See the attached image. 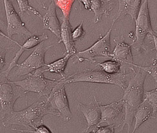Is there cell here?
<instances>
[{"label":"cell","mask_w":157,"mask_h":133,"mask_svg":"<svg viewBox=\"0 0 157 133\" xmlns=\"http://www.w3.org/2000/svg\"><path fill=\"white\" fill-rule=\"evenodd\" d=\"M137 71L133 70V74L130 77V80L126 89H124V95L122 98L124 102L125 115L121 129L123 130L125 125H128V132H131V127L135 112L139 106L142 102L144 95V84L147 73L138 68Z\"/></svg>","instance_id":"cell-1"},{"label":"cell","mask_w":157,"mask_h":133,"mask_svg":"<svg viewBox=\"0 0 157 133\" xmlns=\"http://www.w3.org/2000/svg\"><path fill=\"white\" fill-rule=\"evenodd\" d=\"M48 114H50V110L47 99L43 100L36 102L23 110L14 111L1 122V125L5 127L17 125L34 129L43 124V118Z\"/></svg>","instance_id":"cell-2"},{"label":"cell","mask_w":157,"mask_h":133,"mask_svg":"<svg viewBox=\"0 0 157 133\" xmlns=\"http://www.w3.org/2000/svg\"><path fill=\"white\" fill-rule=\"evenodd\" d=\"M133 74H126L123 70L119 74H109L101 70H90L85 69L82 71L77 72L68 77L61 78L65 84L77 82H88L96 84H113L121 88L122 90L126 88V81Z\"/></svg>","instance_id":"cell-3"},{"label":"cell","mask_w":157,"mask_h":133,"mask_svg":"<svg viewBox=\"0 0 157 133\" xmlns=\"http://www.w3.org/2000/svg\"><path fill=\"white\" fill-rule=\"evenodd\" d=\"M44 69L39 68L27 75L24 79L17 81H10L13 85L20 88L24 93H34L39 97H48L50 93L59 80L46 78L43 73Z\"/></svg>","instance_id":"cell-4"},{"label":"cell","mask_w":157,"mask_h":133,"mask_svg":"<svg viewBox=\"0 0 157 133\" xmlns=\"http://www.w3.org/2000/svg\"><path fill=\"white\" fill-rule=\"evenodd\" d=\"M65 84L61 78L50 93L47 101L50 110V114L68 122L72 118L70 109L68 97L65 91Z\"/></svg>","instance_id":"cell-5"},{"label":"cell","mask_w":157,"mask_h":133,"mask_svg":"<svg viewBox=\"0 0 157 133\" xmlns=\"http://www.w3.org/2000/svg\"><path fill=\"white\" fill-rule=\"evenodd\" d=\"M135 34L132 47L136 51L140 52L142 50L147 51L145 44V39L148 34H153L151 19L148 8V0H144L141 4L138 16L135 19Z\"/></svg>","instance_id":"cell-6"},{"label":"cell","mask_w":157,"mask_h":133,"mask_svg":"<svg viewBox=\"0 0 157 133\" xmlns=\"http://www.w3.org/2000/svg\"><path fill=\"white\" fill-rule=\"evenodd\" d=\"M53 46L54 44H49L45 41L38 44L27 59L16 66L17 69L14 76H27L39 68L46 67L47 64L44 62L45 54Z\"/></svg>","instance_id":"cell-7"},{"label":"cell","mask_w":157,"mask_h":133,"mask_svg":"<svg viewBox=\"0 0 157 133\" xmlns=\"http://www.w3.org/2000/svg\"><path fill=\"white\" fill-rule=\"evenodd\" d=\"M115 23H112L111 28L109 29L106 35L101 37L95 44L89 48L76 53L75 57L79 62L88 61L91 63H95L96 59L100 57L112 59V52H111L110 36L113 26Z\"/></svg>","instance_id":"cell-8"},{"label":"cell","mask_w":157,"mask_h":133,"mask_svg":"<svg viewBox=\"0 0 157 133\" xmlns=\"http://www.w3.org/2000/svg\"><path fill=\"white\" fill-rule=\"evenodd\" d=\"M99 108L101 112V120L97 126L106 124V125H115L117 128L121 127L125 115L122 99L108 105L99 103Z\"/></svg>","instance_id":"cell-9"},{"label":"cell","mask_w":157,"mask_h":133,"mask_svg":"<svg viewBox=\"0 0 157 133\" xmlns=\"http://www.w3.org/2000/svg\"><path fill=\"white\" fill-rule=\"evenodd\" d=\"M4 8L7 24V36L10 38L15 34L20 36L30 37L33 34L27 28L25 23L22 21L13 6L10 0H3Z\"/></svg>","instance_id":"cell-10"},{"label":"cell","mask_w":157,"mask_h":133,"mask_svg":"<svg viewBox=\"0 0 157 133\" xmlns=\"http://www.w3.org/2000/svg\"><path fill=\"white\" fill-rule=\"evenodd\" d=\"M12 85L9 80H6V82L2 81L0 84L1 122L3 121L14 112L16 101L22 97L21 94H17L14 91Z\"/></svg>","instance_id":"cell-11"},{"label":"cell","mask_w":157,"mask_h":133,"mask_svg":"<svg viewBox=\"0 0 157 133\" xmlns=\"http://www.w3.org/2000/svg\"><path fill=\"white\" fill-rule=\"evenodd\" d=\"M48 38L49 37H48V35L46 34V33H43V34H41L40 36L33 35V36L29 37V38L25 41V43L23 45H19V44H17V45L19 46V49L16 52L14 57L13 58L12 61H10L8 68L6 70H5L4 71H2V74H1L2 78L1 79L2 80V79L3 80H7L6 79V78H7L9 73L11 71V70L13 68H15L16 66H17L18 65L17 63H18L19 58H20L21 55L26 50H28L36 47L38 44H39L43 41L47 40Z\"/></svg>","instance_id":"cell-12"},{"label":"cell","mask_w":157,"mask_h":133,"mask_svg":"<svg viewBox=\"0 0 157 133\" xmlns=\"http://www.w3.org/2000/svg\"><path fill=\"white\" fill-rule=\"evenodd\" d=\"M77 110L82 114L87 123V127L83 131L84 132H88L90 129H92L99 124L101 120V112L99 102L97 101L95 97L94 102L88 105L78 104Z\"/></svg>","instance_id":"cell-13"},{"label":"cell","mask_w":157,"mask_h":133,"mask_svg":"<svg viewBox=\"0 0 157 133\" xmlns=\"http://www.w3.org/2000/svg\"><path fill=\"white\" fill-rule=\"evenodd\" d=\"M56 9V5L54 1L52 2L48 6L47 10L42 19L43 28L50 31L57 39H59V41L61 40V25L57 18Z\"/></svg>","instance_id":"cell-14"},{"label":"cell","mask_w":157,"mask_h":133,"mask_svg":"<svg viewBox=\"0 0 157 133\" xmlns=\"http://www.w3.org/2000/svg\"><path fill=\"white\" fill-rule=\"evenodd\" d=\"M142 4L141 0H119L118 14L114 17L113 23L121 20L126 15H129L135 21Z\"/></svg>","instance_id":"cell-15"},{"label":"cell","mask_w":157,"mask_h":133,"mask_svg":"<svg viewBox=\"0 0 157 133\" xmlns=\"http://www.w3.org/2000/svg\"><path fill=\"white\" fill-rule=\"evenodd\" d=\"M132 45L124 42V38L122 41L115 42V46L112 52V59L119 61L123 64H127L132 68L135 67L136 64L133 62V57L132 52Z\"/></svg>","instance_id":"cell-16"},{"label":"cell","mask_w":157,"mask_h":133,"mask_svg":"<svg viewBox=\"0 0 157 133\" xmlns=\"http://www.w3.org/2000/svg\"><path fill=\"white\" fill-rule=\"evenodd\" d=\"M61 43L64 44L67 53H70L72 55H75L77 50L75 42L72 38V28L70 23V19L64 17H63L61 28V40L59 41V43Z\"/></svg>","instance_id":"cell-17"},{"label":"cell","mask_w":157,"mask_h":133,"mask_svg":"<svg viewBox=\"0 0 157 133\" xmlns=\"http://www.w3.org/2000/svg\"><path fill=\"white\" fill-rule=\"evenodd\" d=\"M91 11L95 14L94 24L101 21L103 15L108 16L113 8L112 0H91Z\"/></svg>","instance_id":"cell-18"},{"label":"cell","mask_w":157,"mask_h":133,"mask_svg":"<svg viewBox=\"0 0 157 133\" xmlns=\"http://www.w3.org/2000/svg\"><path fill=\"white\" fill-rule=\"evenodd\" d=\"M151 117H153V109L151 106L146 101H143L135 112L134 116L135 122L132 132L134 133L143 123H144Z\"/></svg>","instance_id":"cell-19"},{"label":"cell","mask_w":157,"mask_h":133,"mask_svg":"<svg viewBox=\"0 0 157 133\" xmlns=\"http://www.w3.org/2000/svg\"><path fill=\"white\" fill-rule=\"evenodd\" d=\"M71 56H73L70 53H67L63 57L56 60L54 62L50 64H47L46 66V69H44V72L48 71L52 73V74H59L63 78L66 77V75L64 74L65 69H66L67 63L69 61V59Z\"/></svg>","instance_id":"cell-20"},{"label":"cell","mask_w":157,"mask_h":133,"mask_svg":"<svg viewBox=\"0 0 157 133\" xmlns=\"http://www.w3.org/2000/svg\"><path fill=\"white\" fill-rule=\"evenodd\" d=\"M96 64L101 66L102 71L109 74H119L123 71L122 70V64L113 59L108 60V61H106L103 63H96Z\"/></svg>","instance_id":"cell-21"},{"label":"cell","mask_w":157,"mask_h":133,"mask_svg":"<svg viewBox=\"0 0 157 133\" xmlns=\"http://www.w3.org/2000/svg\"><path fill=\"white\" fill-rule=\"evenodd\" d=\"M143 101H146L153 109V117L157 113V88L144 91Z\"/></svg>","instance_id":"cell-22"},{"label":"cell","mask_w":157,"mask_h":133,"mask_svg":"<svg viewBox=\"0 0 157 133\" xmlns=\"http://www.w3.org/2000/svg\"><path fill=\"white\" fill-rule=\"evenodd\" d=\"M57 6L63 13V17L69 19L71 8L75 0H54Z\"/></svg>","instance_id":"cell-23"},{"label":"cell","mask_w":157,"mask_h":133,"mask_svg":"<svg viewBox=\"0 0 157 133\" xmlns=\"http://www.w3.org/2000/svg\"><path fill=\"white\" fill-rule=\"evenodd\" d=\"M16 1L17 2L19 10H20V14L21 15H23L25 12H31L32 14H34L39 19H43L41 14L39 12V11L36 10L34 7H32L28 0H16Z\"/></svg>","instance_id":"cell-24"},{"label":"cell","mask_w":157,"mask_h":133,"mask_svg":"<svg viewBox=\"0 0 157 133\" xmlns=\"http://www.w3.org/2000/svg\"><path fill=\"white\" fill-rule=\"evenodd\" d=\"M136 68H139L142 70L145 71L147 74L151 75L157 84V55L153 59L152 64L149 66H141L136 64Z\"/></svg>","instance_id":"cell-25"},{"label":"cell","mask_w":157,"mask_h":133,"mask_svg":"<svg viewBox=\"0 0 157 133\" xmlns=\"http://www.w3.org/2000/svg\"><path fill=\"white\" fill-rule=\"evenodd\" d=\"M115 125H106V126H95L89 132L94 133H114L115 132Z\"/></svg>","instance_id":"cell-26"},{"label":"cell","mask_w":157,"mask_h":133,"mask_svg":"<svg viewBox=\"0 0 157 133\" xmlns=\"http://www.w3.org/2000/svg\"><path fill=\"white\" fill-rule=\"evenodd\" d=\"M83 23L84 21H82L80 25H78L74 30H72V38L74 42L78 41L85 34V31L83 28Z\"/></svg>","instance_id":"cell-27"},{"label":"cell","mask_w":157,"mask_h":133,"mask_svg":"<svg viewBox=\"0 0 157 133\" xmlns=\"http://www.w3.org/2000/svg\"><path fill=\"white\" fill-rule=\"evenodd\" d=\"M12 130L17 131L18 132H36V133H52V131L50 129L44 125V124H42L41 125L36 127L34 129V130H20V129H12Z\"/></svg>","instance_id":"cell-28"},{"label":"cell","mask_w":157,"mask_h":133,"mask_svg":"<svg viewBox=\"0 0 157 133\" xmlns=\"http://www.w3.org/2000/svg\"><path fill=\"white\" fill-rule=\"evenodd\" d=\"M78 2L82 3L85 9L91 11V0H78Z\"/></svg>","instance_id":"cell-29"},{"label":"cell","mask_w":157,"mask_h":133,"mask_svg":"<svg viewBox=\"0 0 157 133\" xmlns=\"http://www.w3.org/2000/svg\"><path fill=\"white\" fill-rule=\"evenodd\" d=\"M5 51H2V49L1 50V70H2V68H3L5 63Z\"/></svg>","instance_id":"cell-30"},{"label":"cell","mask_w":157,"mask_h":133,"mask_svg":"<svg viewBox=\"0 0 157 133\" xmlns=\"http://www.w3.org/2000/svg\"><path fill=\"white\" fill-rule=\"evenodd\" d=\"M150 35H151V37L153 39V41L154 46H155V50L156 51V54H157V37L156 36H155L153 34H151Z\"/></svg>","instance_id":"cell-31"},{"label":"cell","mask_w":157,"mask_h":133,"mask_svg":"<svg viewBox=\"0 0 157 133\" xmlns=\"http://www.w3.org/2000/svg\"><path fill=\"white\" fill-rule=\"evenodd\" d=\"M54 0H41V3L44 7V9H47V4L50 2L52 3V2H53Z\"/></svg>","instance_id":"cell-32"},{"label":"cell","mask_w":157,"mask_h":133,"mask_svg":"<svg viewBox=\"0 0 157 133\" xmlns=\"http://www.w3.org/2000/svg\"><path fill=\"white\" fill-rule=\"evenodd\" d=\"M153 34L155 36H156L157 37V31H153Z\"/></svg>","instance_id":"cell-33"}]
</instances>
